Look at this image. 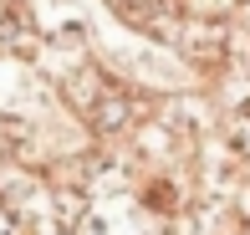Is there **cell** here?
Instances as JSON below:
<instances>
[{"label":"cell","instance_id":"6da1fadb","mask_svg":"<svg viewBox=\"0 0 250 235\" xmlns=\"http://www.w3.org/2000/svg\"><path fill=\"white\" fill-rule=\"evenodd\" d=\"M158 31H164V36L174 41V46L184 51L189 62H199V66H220V62H225V51H230V31H225L220 21H204V16L164 21Z\"/></svg>","mask_w":250,"mask_h":235},{"label":"cell","instance_id":"7a4b0ae2","mask_svg":"<svg viewBox=\"0 0 250 235\" xmlns=\"http://www.w3.org/2000/svg\"><path fill=\"white\" fill-rule=\"evenodd\" d=\"M77 107L87 113V123H92L97 133H128L133 123L148 113L133 92H123V87H112V82H97V77H92V92L77 97Z\"/></svg>","mask_w":250,"mask_h":235},{"label":"cell","instance_id":"3957f363","mask_svg":"<svg viewBox=\"0 0 250 235\" xmlns=\"http://www.w3.org/2000/svg\"><path fill=\"white\" fill-rule=\"evenodd\" d=\"M36 16H31L26 0H0V46L21 51V57H31L36 51Z\"/></svg>","mask_w":250,"mask_h":235},{"label":"cell","instance_id":"277c9868","mask_svg":"<svg viewBox=\"0 0 250 235\" xmlns=\"http://www.w3.org/2000/svg\"><path fill=\"white\" fill-rule=\"evenodd\" d=\"M41 153V138L26 118H0V159H16V164H31Z\"/></svg>","mask_w":250,"mask_h":235},{"label":"cell","instance_id":"5b68a950","mask_svg":"<svg viewBox=\"0 0 250 235\" xmlns=\"http://www.w3.org/2000/svg\"><path fill=\"white\" fill-rule=\"evenodd\" d=\"M112 10H118L123 21H138V26H153L158 16L168 10V0H112Z\"/></svg>","mask_w":250,"mask_h":235}]
</instances>
